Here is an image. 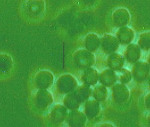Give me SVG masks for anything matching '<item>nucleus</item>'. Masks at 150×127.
I'll return each mask as SVG.
<instances>
[{"label": "nucleus", "instance_id": "f257e3e1", "mask_svg": "<svg viewBox=\"0 0 150 127\" xmlns=\"http://www.w3.org/2000/svg\"><path fill=\"white\" fill-rule=\"evenodd\" d=\"M150 72L149 64L144 62L136 63L134 67V78L137 82H143L149 78Z\"/></svg>", "mask_w": 150, "mask_h": 127}, {"label": "nucleus", "instance_id": "f03ea898", "mask_svg": "<svg viewBox=\"0 0 150 127\" xmlns=\"http://www.w3.org/2000/svg\"><path fill=\"white\" fill-rule=\"evenodd\" d=\"M114 99L118 103L122 104L129 99V92L127 87L123 84H117L112 88Z\"/></svg>", "mask_w": 150, "mask_h": 127}, {"label": "nucleus", "instance_id": "7ed1b4c3", "mask_svg": "<svg viewBox=\"0 0 150 127\" xmlns=\"http://www.w3.org/2000/svg\"><path fill=\"white\" fill-rule=\"evenodd\" d=\"M100 83L104 86H110L114 84L117 79L116 73L112 69L106 70L99 76Z\"/></svg>", "mask_w": 150, "mask_h": 127}, {"label": "nucleus", "instance_id": "20e7f679", "mask_svg": "<svg viewBox=\"0 0 150 127\" xmlns=\"http://www.w3.org/2000/svg\"><path fill=\"white\" fill-rule=\"evenodd\" d=\"M125 56L129 62L135 63L140 58L141 49L137 45H131L127 47Z\"/></svg>", "mask_w": 150, "mask_h": 127}, {"label": "nucleus", "instance_id": "39448f33", "mask_svg": "<svg viewBox=\"0 0 150 127\" xmlns=\"http://www.w3.org/2000/svg\"><path fill=\"white\" fill-rule=\"evenodd\" d=\"M125 62V59L122 55L116 53L110 55L108 57V63L110 69L118 70L122 68Z\"/></svg>", "mask_w": 150, "mask_h": 127}, {"label": "nucleus", "instance_id": "423d86ee", "mask_svg": "<svg viewBox=\"0 0 150 127\" xmlns=\"http://www.w3.org/2000/svg\"><path fill=\"white\" fill-rule=\"evenodd\" d=\"M100 104L98 101L92 100L89 101L86 104V112L88 117L96 118L100 112Z\"/></svg>", "mask_w": 150, "mask_h": 127}, {"label": "nucleus", "instance_id": "0eeeda50", "mask_svg": "<svg viewBox=\"0 0 150 127\" xmlns=\"http://www.w3.org/2000/svg\"><path fill=\"white\" fill-rule=\"evenodd\" d=\"M101 46L103 51L107 53H114L117 49V43L115 39H105L101 42Z\"/></svg>", "mask_w": 150, "mask_h": 127}, {"label": "nucleus", "instance_id": "6e6552de", "mask_svg": "<svg viewBox=\"0 0 150 127\" xmlns=\"http://www.w3.org/2000/svg\"><path fill=\"white\" fill-rule=\"evenodd\" d=\"M94 99L98 101H103L106 99L108 96V91L105 86H97L93 90Z\"/></svg>", "mask_w": 150, "mask_h": 127}, {"label": "nucleus", "instance_id": "1a4fd4ad", "mask_svg": "<svg viewBox=\"0 0 150 127\" xmlns=\"http://www.w3.org/2000/svg\"><path fill=\"white\" fill-rule=\"evenodd\" d=\"M98 78V73L96 70L90 68L86 71L85 81L89 85H94L96 84Z\"/></svg>", "mask_w": 150, "mask_h": 127}, {"label": "nucleus", "instance_id": "9d476101", "mask_svg": "<svg viewBox=\"0 0 150 127\" xmlns=\"http://www.w3.org/2000/svg\"><path fill=\"white\" fill-rule=\"evenodd\" d=\"M117 71V73H116L117 78L118 79L120 82L122 83H126L131 80L132 75L129 70L121 68Z\"/></svg>", "mask_w": 150, "mask_h": 127}, {"label": "nucleus", "instance_id": "9b49d317", "mask_svg": "<svg viewBox=\"0 0 150 127\" xmlns=\"http://www.w3.org/2000/svg\"><path fill=\"white\" fill-rule=\"evenodd\" d=\"M145 104L146 107L150 109V93L148 94L145 99Z\"/></svg>", "mask_w": 150, "mask_h": 127}, {"label": "nucleus", "instance_id": "f8f14e48", "mask_svg": "<svg viewBox=\"0 0 150 127\" xmlns=\"http://www.w3.org/2000/svg\"><path fill=\"white\" fill-rule=\"evenodd\" d=\"M149 124H150V115L149 116Z\"/></svg>", "mask_w": 150, "mask_h": 127}, {"label": "nucleus", "instance_id": "ddd939ff", "mask_svg": "<svg viewBox=\"0 0 150 127\" xmlns=\"http://www.w3.org/2000/svg\"><path fill=\"white\" fill-rule=\"evenodd\" d=\"M149 63H150V58H149Z\"/></svg>", "mask_w": 150, "mask_h": 127}, {"label": "nucleus", "instance_id": "4468645a", "mask_svg": "<svg viewBox=\"0 0 150 127\" xmlns=\"http://www.w3.org/2000/svg\"></svg>", "mask_w": 150, "mask_h": 127}]
</instances>
